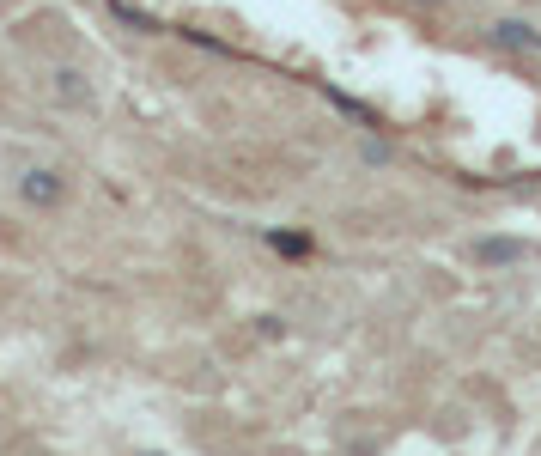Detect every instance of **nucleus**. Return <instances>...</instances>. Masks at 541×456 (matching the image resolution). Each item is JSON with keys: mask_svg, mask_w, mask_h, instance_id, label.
<instances>
[{"mask_svg": "<svg viewBox=\"0 0 541 456\" xmlns=\"http://www.w3.org/2000/svg\"><path fill=\"white\" fill-rule=\"evenodd\" d=\"M493 43H505V49H541V31H529L517 19H499L493 25Z\"/></svg>", "mask_w": 541, "mask_h": 456, "instance_id": "f257e3e1", "label": "nucleus"}, {"mask_svg": "<svg viewBox=\"0 0 541 456\" xmlns=\"http://www.w3.org/2000/svg\"><path fill=\"white\" fill-rule=\"evenodd\" d=\"M481 256H487V262H517V256H523V244H505V238H493V244H481Z\"/></svg>", "mask_w": 541, "mask_h": 456, "instance_id": "f03ea898", "label": "nucleus"}, {"mask_svg": "<svg viewBox=\"0 0 541 456\" xmlns=\"http://www.w3.org/2000/svg\"><path fill=\"white\" fill-rule=\"evenodd\" d=\"M25 195H31V201H55V177H49V171H37V177L25 183Z\"/></svg>", "mask_w": 541, "mask_h": 456, "instance_id": "7ed1b4c3", "label": "nucleus"}]
</instances>
